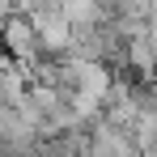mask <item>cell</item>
Returning <instances> with one entry per match:
<instances>
[{
  "label": "cell",
  "instance_id": "cell-1",
  "mask_svg": "<svg viewBox=\"0 0 157 157\" xmlns=\"http://www.w3.org/2000/svg\"><path fill=\"white\" fill-rule=\"evenodd\" d=\"M0 51L9 55L26 77L47 59V55H43V43H38V34H34V21H30L26 13H9V17L0 21Z\"/></svg>",
  "mask_w": 157,
  "mask_h": 157
}]
</instances>
